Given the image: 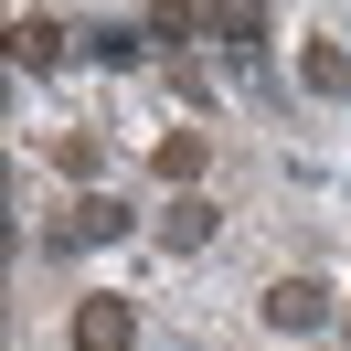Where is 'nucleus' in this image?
<instances>
[{"label":"nucleus","mask_w":351,"mask_h":351,"mask_svg":"<svg viewBox=\"0 0 351 351\" xmlns=\"http://www.w3.org/2000/svg\"><path fill=\"white\" fill-rule=\"evenodd\" d=\"M202 160H213V128H171V138L149 149V171L171 181V192H192V181H202Z\"/></svg>","instance_id":"39448f33"},{"label":"nucleus","mask_w":351,"mask_h":351,"mask_svg":"<svg viewBox=\"0 0 351 351\" xmlns=\"http://www.w3.org/2000/svg\"><path fill=\"white\" fill-rule=\"evenodd\" d=\"M128 223H138V213H128L117 192H86V202H75L64 223H53V256H75V245H117Z\"/></svg>","instance_id":"f03ea898"},{"label":"nucleus","mask_w":351,"mask_h":351,"mask_svg":"<svg viewBox=\"0 0 351 351\" xmlns=\"http://www.w3.org/2000/svg\"><path fill=\"white\" fill-rule=\"evenodd\" d=\"M213 43H223V53H256V43H266V11H256V0H234V11H213Z\"/></svg>","instance_id":"9d476101"},{"label":"nucleus","mask_w":351,"mask_h":351,"mask_svg":"<svg viewBox=\"0 0 351 351\" xmlns=\"http://www.w3.org/2000/svg\"><path fill=\"white\" fill-rule=\"evenodd\" d=\"M341 341H351V319H341Z\"/></svg>","instance_id":"9b49d317"},{"label":"nucleus","mask_w":351,"mask_h":351,"mask_svg":"<svg viewBox=\"0 0 351 351\" xmlns=\"http://www.w3.org/2000/svg\"><path fill=\"white\" fill-rule=\"evenodd\" d=\"M64 53H75V32H64V22H11V64H22V75L64 64Z\"/></svg>","instance_id":"423d86ee"},{"label":"nucleus","mask_w":351,"mask_h":351,"mask_svg":"<svg viewBox=\"0 0 351 351\" xmlns=\"http://www.w3.org/2000/svg\"><path fill=\"white\" fill-rule=\"evenodd\" d=\"M256 308H266V330H287V341H308V330L330 319V287H319V277H277V287H266Z\"/></svg>","instance_id":"7ed1b4c3"},{"label":"nucleus","mask_w":351,"mask_h":351,"mask_svg":"<svg viewBox=\"0 0 351 351\" xmlns=\"http://www.w3.org/2000/svg\"><path fill=\"white\" fill-rule=\"evenodd\" d=\"M298 86H308V96H351V53L308 32V43H298Z\"/></svg>","instance_id":"0eeeda50"},{"label":"nucleus","mask_w":351,"mask_h":351,"mask_svg":"<svg viewBox=\"0 0 351 351\" xmlns=\"http://www.w3.org/2000/svg\"><path fill=\"white\" fill-rule=\"evenodd\" d=\"M53 171L96 181V171H107V138H96V128H64V138H53Z\"/></svg>","instance_id":"1a4fd4ad"},{"label":"nucleus","mask_w":351,"mask_h":351,"mask_svg":"<svg viewBox=\"0 0 351 351\" xmlns=\"http://www.w3.org/2000/svg\"><path fill=\"white\" fill-rule=\"evenodd\" d=\"M64 341H75V351H138V298H117V287H96V298H75Z\"/></svg>","instance_id":"f257e3e1"},{"label":"nucleus","mask_w":351,"mask_h":351,"mask_svg":"<svg viewBox=\"0 0 351 351\" xmlns=\"http://www.w3.org/2000/svg\"><path fill=\"white\" fill-rule=\"evenodd\" d=\"M86 53H96V64H149L160 43H149V22H96V32H86Z\"/></svg>","instance_id":"6e6552de"},{"label":"nucleus","mask_w":351,"mask_h":351,"mask_svg":"<svg viewBox=\"0 0 351 351\" xmlns=\"http://www.w3.org/2000/svg\"><path fill=\"white\" fill-rule=\"evenodd\" d=\"M213 234H223V202H202V192H171V202H160V245H171V256H202Z\"/></svg>","instance_id":"20e7f679"}]
</instances>
